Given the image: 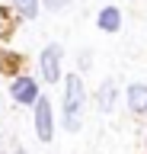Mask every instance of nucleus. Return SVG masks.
I'll return each mask as SVG.
<instances>
[{
  "instance_id": "f257e3e1",
  "label": "nucleus",
  "mask_w": 147,
  "mask_h": 154,
  "mask_svg": "<svg viewBox=\"0 0 147 154\" xmlns=\"http://www.w3.org/2000/svg\"><path fill=\"white\" fill-rule=\"evenodd\" d=\"M80 109H83V80H80V74H67L64 77V125H67V132L80 128Z\"/></svg>"
},
{
  "instance_id": "f03ea898",
  "label": "nucleus",
  "mask_w": 147,
  "mask_h": 154,
  "mask_svg": "<svg viewBox=\"0 0 147 154\" xmlns=\"http://www.w3.org/2000/svg\"><path fill=\"white\" fill-rule=\"evenodd\" d=\"M13 100L19 106H35V100H39V84H35V77H16L10 87Z\"/></svg>"
},
{
  "instance_id": "7ed1b4c3",
  "label": "nucleus",
  "mask_w": 147,
  "mask_h": 154,
  "mask_svg": "<svg viewBox=\"0 0 147 154\" xmlns=\"http://www.w3.org/2000/svg\"><path fill=\"white\" fill-rule=\"evenodd\" d=\"M42 77H45V80H51V84H54V80H61V45H45V51H42Z\"/></svg>"
},
{
  "instance_id": "20e7f679",
  "label": "nucleus",
  "mask_w": 147,
  "mask_h": 154,
  "mask_svg": "<svg viewBox=\"0 0 147 154\" xmlns=\"http://www.w3.org/2000/svg\"><path fill=\"white\" fill-rule=\"evenodd\" d=\"M35 132H39L42 141H51V135H54V125H51V106L45 96L35 100Z\"/></svg>"
},
{
  "instance_id": "39448f33",
  "label": "nucleus",
  "mask_w": 147,
  "mask_h": 154,
  "mask_svg": "<svg viewBox=\"0 0 147 154\" xmlns=\"http://www.w3.org/2000/svg\"><path fill=\"white\" fill-rule=\"evenodd\" d=\"M128 106L134 112H147V87L144 84H131L128 87Z\"/></svg>"
},
{
  "instance_id": "423d86ee",
  "label": "nucleus",
  "mask_w": 147,
  "mask_h": 154,
  "mask_svg": "<svg viewBox=\"0 0 147 154\" xmlns=\"http://www.w3.org/2000/svg\"><path fill=\"white\" fill-rule=\"evenodd\" d=\"M118 26H122V13H118L115 7H106L102 13H99V29H106V32H115Z\"/></svg>"
},
{
  "instance_id": "0eeeda50",
  "label": "nucleus",
  "mask_w": 147,
  "mask_h": 154,
  "mask_svg": "<svg viewBox=\"0 0 147 154\" xmlns=\"http://www.w3.org/2000/svg\"><path fill=\"white\" fill-rule=\"evenodd\" d=\"M112 96H115V84H106L102 90H99V109H102V112L112 109Z\"/></svg>"
},
{
  "instance_id": "6e6552de",
  "label": "nucleus",
  "mask_w": 147,
  "mask_h": 154,
  "mask_svg": "<svg viewBox=\"0 0 147 154\" xmlns=\"http://www.w3.org/2000/svg\"><path fill=\"white\" fill-rule=\"evenodd\" d=\"M13 3H16V10H19L22 16H35V13H39V0H13Z\"/></svg>"
},
{
  "instance_id": "1a4fd4ad",
  "label": "nucleus",
  "mask_w": 147,
  "mask_h": 154,
  "mask_svg": "<svg viewBox=\"0 0 147 154\" xmlns=\"http://www.w3.org/2000/svg\"><path fill=\"white\" fill-rule=\"evenodd\" d=\"M45 3H48L51 10H58V7H64V3H67V0H45Z\"/></svg>"
},
{
  "instance_id": "9d476101",
  "label": "nucleus",
  "mask_w": 147,
  "mask_h": 154,
  "mask_svg": "<svg viewBox=\"0 0 147 154\" xmlns=\"http://www.w3.org/2000/svg\"><path fill=\"white\" fill-rule=\"evenodd\" d=\"M16 154H26V151H16Z\"/></svg>"
}]
</instances>
